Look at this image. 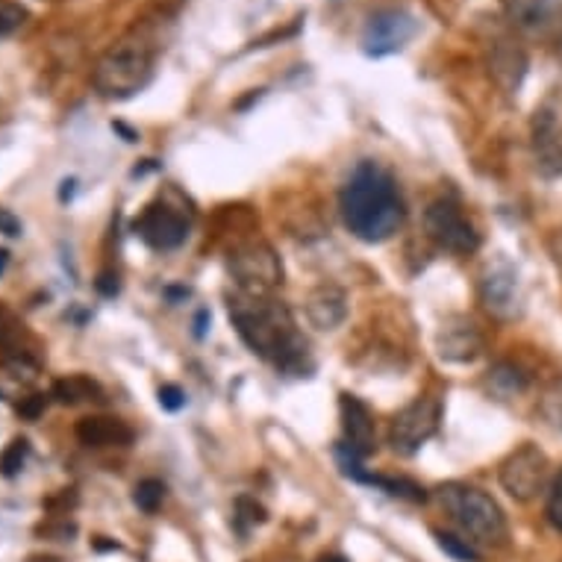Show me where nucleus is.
I'll return each instance as SVG.
<instances>
[{"label": "nucleus", "instance_id": "obj_1", "mask_svg": "<svg viewBox=\"0 0 562 562\" xmlns=\"http://www.w3.org/2000/svg\"><path fill=\"white\" fill-rule=\"evenodd\" d=\"M231 322L241 341L248 345L257 357L274 362L277 369L304 378L306 371H313L310 362V345L297 333L295 318L289 313L286 304L271 301L268 295H233L227 301Z\"/></svg>", "mask_w": 562, "mask_h": 562}, {"label": "nucleus", "instance_id": "obj_2", "mask_svg": "<svg viewBox=\"0 0 562 562\" xmlns=\"http://www.w3.org/2000/svg\"><path fill=\"white\" fill-rule=\"evenodd\" d=\"M341 222L360 241L380 245L392 239L404 224V198L395 177L378 162H360L341 186L339 194Z\"/></svg>", "mask_w": 562, "mask_h": 562}, {"label": "nucleus", "instance_id": "obj_3", "mask_svg": "<svg viewBox=\"0 0 562 562\" xmlns=\"http://www.w3.org/2000/svg\"><path fill=\"white\" fill-rule=\"evenodd\" d=\"M154 50L142 38H121L106 47L92 68L94 92L103 101H127L138 94L154 77Z\"/></svg>", "mask_w": 562, "mask_h": 562}, {"label": "nucleus", "instance_id": "obj_4", "mask_svg": "<svg viewBox=\"0 0 562 562\" xmlns=\"http://www.w3.org/2000/svg\"><path fill=\"white\" fill-rule=\"evenodd\" d=\"M439 501L451 513L453 521L471 536L474 544H486V548H504L507 544V516L498 507V501L486 495L483 488L451 483V486L439 488Z\"/></svg>", "mask_w": 562, "mask_h": 562}, {"label": "nucleus", "instance_id": "obj_5", "mask_svg": "<svg viewBox=\"0 0 562 562\" xmlns=\"http://www.w3.org/2000/svg\"><path fill=\"white\" fill-rule=\"evenodd\" d=\"M227 266H231V274L239 283V292H245V295H268L271 289L283 283L280 257H277L271 245L259 239L236 245L231 250Z\"/></svg>", "mask_w": 562, "mask_h": 562}, {"label": "nucleus", "instance_id": "obj_6", "mask_svg": "<svg viewBox=\"0 0 562 562\" xmlns=\"http://www.w3.org/2000/svg\"><path fill=\"white\" fill-rule=\"evenodd\" d=\"M439 418H442V404L436 397H415L413 404L404 406L392 418V427H389L392 451L404 457L422 451V445L430 442L439 430Z\"/></svg>", "mask_w": 562, "mask_h": 562}, {"label": "nucleus", "instance_id": "obj_7", "mask_svg": "<svg viewBox=\"0 0 562 562\" xmlns=\"http://www.w3.org/2000/svg\"><path fill=\"white\" fill-rule=\"evenodd\" d=\"M425 231L427 236L439 245L442 250H451V254H474L480 248V233L477 227L471 224V218L462 213L460 203L448 201H434L427 206L425 213Z\"/></svg>", "mask_w": 562, "mask_h": 562}, {"label": "nucleus", "instance_id": "obj_8", "mask_svg": "<svg viewBox=\"0 0 562 562\" xmlns=\"http://www.w3.org/2000/svg\"><path fill=\"white\" fill-rule=\"evenodd\" d=\"M548 474H551V462L542 448L533 442L521 445L501 462V486L509 498L521 501V504L533 501L542 492Z\"/></svg>", "mask_w": 562, "mask_h": 562}, {"label": "nucleus", "instance_id": "obj_9", "mask_svg": "<svg viewBox=\"0 0 562 562\" xmlns=\"http://www.w3.org/2000/svg\"><path fill=\"white\" fill-rule=\"evenodd\" d=\"M480 304L492 318L498 322H513L525 310V295H521V280L518 271L507 259H495L483 268L480 274Z\"/></svg>", "mask_w": 562, "mask_h": 562}, {"label": "nucleus", "instance_id": "obj_10", "mask_svg": "<svg viewBox=\"0 0 562 562\" xmlns=\"http://www.w3.org/2000/svg\"><path fill=\"white\" fill-rule=\"evenodd\" d=\"M418 33V21L404 10H383L371 15L362 30V50L371 59H383L397 50H404Z\"/></svg>", "mask_w": 562, "mask_h": 562}, {"label": "nucleus", "instance_id": "obj_11", "mask_svg": "<svg viewBox=\"0 0 562 562\" xmlns=\"http://www.w3.org/2000/svg\"><path fill=\"white\" fill-rule=\"evenodd\" d=\"M138 239L154 250H175L180 248L189 236V218L180 210L168 203H150L145 213L136 218Z\"/></svg>", "mask_w": 562, "mask_h": 562}, {"label": "nucleus", "instance_id": "obj_12", "mask_svg": "<svg viewBox=\"0 0 562 562\" xmlns=\"http://www.w3.org/2000/svg\"><path fill=\"white\" fill-rule=\"evenodd\" d=\"M501 10L527 36L562 38V0H501Z\"/></svg>", "mask_w": 562, "mask_h": 562}, {"label": "nucleus", "instance_id": "obj_13", "mask_svg": "<svg viewBox=\"0 0 562 562\" xmlns=\"http://www.w3.org/2000/svg\"><path fill=\"white\" fill-rule=\"evenodd\" d=\"M436 350L445 362H474L483 353V336L477 324L465 315H451L436 333Z\"/></svg>", "mask_w": 562, "mask_h": 562}, {"label": "nucleus", "instance_id": "obj_14", "mask_svg": "<svg viewBox=\"0 0 562 562\" xmlns=\"http://www.w3.org/2000/svg\"><path fill=\"white\" fill-rule=\"evenodd\" d=\"M533 162L544 180L562 177V121L551 110H539L533 119Z\"/></svg>", "mask_w": 562, "mask_h": 562}, {"label": "nucleus", "instance_id": "obj_15", "mask_svg": "<svg viewBox=\"0 0 562 562\" xmlns=\"http://www.w3.org/2000/svg\"><path fill=\"white\" fill-rule=\"evenodd\" d=\"M341 430H345V445L350 451H357L366 460L374 451V418L369 406L362 404L357 395H341Z\"/></svg>", "mask_w": 562, "mask_h": 562}, {"label": "nucleus", "instance_id": "obj_16", "mask_svg": "<svg viewBox=\"0 0 562 562\" xmlns=\"http://www.w3.org/2000/svg\"><path fill=\"white\" fill-rule=\"evenodd\" d=\"M304 313L315 330H336L348 318V295L333 283H322L306 295Z\"/></svg>", "mask_w": 562, "mask_h": 562}, {"label": "nucleus", "instance_id": "obj_17", "mask_svg": "<svg viewBox=\"0 0 562 562\" xmlns=\"http://www.w3.org/2000/svg\"><path fill=\"white\" fill-rule=\"evenodd\" d=\"M488 75L507 94H516L527 77V54L513 42L492 45L488 54Z\"/></svg>", "mask_w": 562, "mask_h": 562}, {"label": "nucleus", "instance_id": "obj_18", "mask_svg": "<svg viewBox=\"0 0 562 562\" xmlns=\"http://www.w3.org/2000/svg\"><path fill=\"white\" fill-rule=\"evenodd\" d=\"M77 439L86 448H127V445H133L136 434L121 418L89 415L83 422H77Z\"/></svg>", "mask_w": 562, "mask_h": 562}, {"label": "nucleus", "instance_id": "obj_19", "mask_svg": "<svg viewBox=\"0 0 562 562\" xmlns=\"http://www.w3.org/2000/svg\"><path fill=\"white\" fill-rule=\"evenodd\" d=\"M483 386H486V392L495 401H513V397L525 395L527 386H530V374L521 366H516V362L501 360L486 371Z\"/></svg>", "mask_w": 562, "mask_h": 562}, {"label": "nucleus", "instance_id": "obj_20", "mask_svg": "<svg viewBox=\"0 0 562 562\" xmlns=\"http://www.w3.org/2000/svg\"><path fill=\"white\" fill-rule=\"evenodd\" d=\"M50 397H56V401L65 406L83 404V401H103L98 383H92L89 378H80V374H77V378L56 380Z\"/></svg>", "mask_w": 562, "mask_h": 562}, {"label": "nucleus", "instance_id": "obj_21", "mask_svg": "<svg viewBox=\"0 0 562 562\" xmlns=\"http://www.w3.org/2000/svg\"><path fill=\"white\" fill-rule=\"evenodd\" d=\"M369 486H378L383 488V492H389V495H395V498H404V501H413V504H425L427 501V492L418 483H413V480L406 477H378V474H369V480H366Z\"/></svg>", "mask_w": 562, "mask_h": 562}, {"label": "nucleus", "instance_id": "obj_22", "mask_svg": "<svg viewBox=\"0 0 562 562\" xmlns=\"http://www.w3.org/2000/svg\"><path fill=\"white\" fill-rule=\"evenodd\" d=\"M539 415L553 434H562V378H557L539 397Z\"/></svg>", "mask_w": 562, "mask_h": 562}, {"label": "nucleus", "instance_id": "obj_23", "mask_svg": "<svg viewBox=\"0 0 562 562\" xmlns=\"http://www.w3.org/2000/svg\"><path fill=\"white\" fill-rule=\"evenodd\" d=\"M162 501H166V483L157 477H148L142 480V483H136V488H133V504H136L142 513H148V516H154L159 507H162Z\"/></svg>", "mask_w": 562, "mask_h": 562}, {"label": "nucleus", "instance_id": "obj_24", "mask_svg": "<svg viewBox=\"0 0 562 562\" xmlns=\"http://www.w3.org/2000/svg\"><path fill=\"white\" fill-rule=\"evenodd\" d=\"M21 336H24V324L7 306H0V348L10 350L12 360L15 357H27V350L21 348Z\"/></svg>", "mask_w": 562, "mask_h": 562}, {"label": "nucleus", "instance_id": "obj_25", "mask_svg": "<svg viewBox=\"0 0 562 562\" xmlns=\"http://www.w3.org/2000/svg\"><path fill=\"white\" fill-rule=\"evenodd\" d=\"M436 544L442 548L448 557H453L457 562H480V551L477 544L471 542V539H460V536L453 533H434Z\"/></svg>", "mask_w": 562, "mask_h": 562}, {"label": "nucleus", "instance_id": "obj_26", "mask_svg": "<svg viewBox=\"0 0 562 562\" xmlns=\"http://www.w3.org/2000/svg\"><path fill=\"white\" fill-rule=\"evenodd\" d=\"M27 439H12V442L7 445V451L0 453V474H3V477H19L21 469H24V462H27Z\"/></svg>", "mask_w": 562, "mask_h": 562}, {"label": "nucleus", "instance_id": "obj_27", "mask_svg": "<svg viewBox=\"0 0 562 562\" xmlns=\"http://www.w3.org/2000/svg\"><path fill=\"white\" fill-rule=\"evenodd\" d=\"M27 7H21L15 0H0V38L19 33V30L27 24Z\"/></svg>", "mask_w": 562, "mask_h": 562}, {"label": "nucleus", "instance_id": "obj_28", "mask_svg": "<svg viewBox=\"0 0 562 562\" xmlns=\"http://www.w3.org/2000/svg\"><path fill=\"white\" fill-rule=\"evenodd\" d=\"M544 516H548V525H551L557 533H562V474L557 477V483H553L551 495H548Z\"/></svg>", "mask_w": 562, "mask_h": 562}, {"label": "nucleus", "instance_id": "obj_29", "mask_svg": "<svg viewBox=\"0 0 562 562\" xmlns=\"http://www.w3.org/2000/svg\"><path fill=\"white\" fill-rule=\"evenodd\" d=\"M236 521H245V525H262V521H266V509L259 507L254 498H239L236 501Z\"/></svg>", "mask_w": 562, "mask_h": 562}, {"label": "nucleus", "instance_id": "obj_30", "mask_svg": "<svg viewBox=\"0 0 562 562\" xmlns=\"http://www.w3.org/2000/svg\"><path fill=\"white\" fill-rule=\"evenodd\" d=\"M159 406L168 409V413H180L186 406V392L175 383H166V386L159 389Z\"/></svg>", "mask_w": 562, "mask_h": 562}, {"label": "nucleus", "instance_id": "obj_31", "mask_svg": "<svg viewBox=\"0 0 562 562\" xmlns=\"http://www.w3.org/2000/svg\"><path fill=\"white\" fill-rule=\"evenodd\" d=\"M45 406H47L45 395H30L19 404V415H21V418H27V422H36L38 415L45 413Z\"/></svg>", "mask_w": 562, "mask_h": 562}, {"label": "nucleus", "instance_id": "obj_32", "mask_svg": "<svg viewBox=\"0 0 562 562\" xmlns=\"http://www.w3.org/2000/svg\"><path fill=\"white\" fill-rule=\"evenodd\" d=\"M94 289H98L103 297H115L121 289L119 274H115V271H101V274H98V280H94Z\"/></svg>", "mask_w": 562, "mask_h": 562}, {"label": "nucleus", "instance_id": "obj_33", "mask_svg": "<svg viewBox=\"0 0 562 562\" xmlns=\"http://www.w3.org/2000/svg\"><path fill=\"white\" fill-rule=\"evenodd\" d=\"M0 233H7V236H21V222L10 210H0Z\"/></svg>", "mask_w": 562, "mask_h": 562}, {"label": "nucleus", "instance_id": "obj_34", "mask_svg": "<svg viewBox=\"0 0 562 562\" xmlns=\"http://www.w3.org/2000/svg\"><path fill=\"white\" fill-rule=\"evenodd\" d=\"M548 250H551L553 262H557V268H560V274H562V231L553 233L551 241H548Z\"/></svg>", "mask_w": 562, "mask_h": 562}, {"label": "nucleus", "instance_id": "obj_35", "mask_svg": "<svg viewBox=\"0 0 562 562\" xmlns=\"http://www.w3.org/2000/svg\"><path fill=\"white\" fill-rule=\"evenodd\" d=\"M206 324H210V310H201V313L194 315V336H198V339L206 336Z\"/></svg>", "mask_w": 562, "mask_h": 562}, {"label": "nucleus", "instance_id": "obj_36", "mask_svg": "<svg viewBox=\"0 0 562 562\" xmlns=\"http://www.w3.org/2000/svg\"><path fill=\"white\" fill-rule=\"evenodd\" d=\"M7 266H10V250L0 248V277H3V271H7Z\"/></svg>", "mask_w": 562, "mask_h": 562}, {"label": "nucleus", "instance_id": "obj_37", "mask_svg": "<svg viewBox=\"0 0 562 562\" xmlns=\"http://www.w3.org/2000/svg\"><path fill=\"white\" fill-rule=\"evenodd\" d=\"M94 548H98V551H119L121 544H115V542H94Z\"/></svg>", "mask_w": 562, "mask_h": 562}, {"label": "nucleus", "instance_id": "obj_38", "mask_svg": "<svg viewBox=\"0 0 562 562\" xmlns=\"http://www.w3.org/2000/svg\"><path fill=\"white\" fill-rule=\"evenodd\" d=\"M168 297H189V289H168Z\"/></svg>", "mask_w": 562, "mask_h": 562}, {"label": "nucleus", "instance_id": "obj_39", "mask_svg": "<svg viewBox=\"0 0 562 562\" xmlns=\"http://www.w3.org/2000/svg\"><path fill=\"white\" fill-rule=\"evenodd\" d=\"M318 562H348V560H345V557H336V553H330V557H322Z\"/></svg>", "mask_w": 562, "mask_h": 562}]
</instances>
